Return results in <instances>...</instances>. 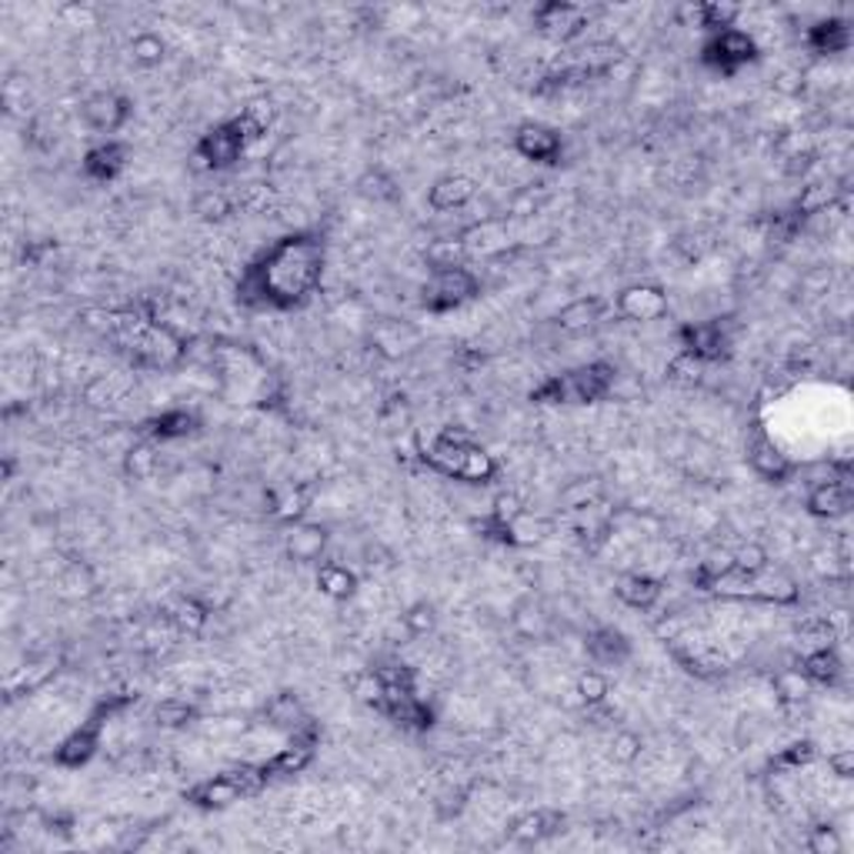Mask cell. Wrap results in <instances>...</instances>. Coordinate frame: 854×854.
<instances>
[{
	"label": "cell",
	"instance_id": "1",
	"mask_svg": "<svg viewBox=\"0 0 854 854\" xmlns=\"http://www.w3.org/2000/svg\"><path fill=\"white\" fill-rule=\"evenodd\" d=\"M327 267L320 231H291L271 241L238 281V304L251 310H294L314 297Z\"/></svg>",
	"mask_w": 854,
	"mask_h": 854
},
{
	"label": "cell",
	"instance_id": "2",
	"mask_svg": "<svg viewBox=\"0 0 854 854\" xmlns=\"http://www.w3.org/2000/svg\"><path fill=\"white\" fill-rule=\"evenodd\" d=\"M117 345L127 351L130 365L140 371H170L184 358V337L160 320H150L137 310H110L107 330Z\"/></svg>",
	"mask_w": 854,
	"mask_h": 854
},
{
	"label": "cell",
	"instance_id": "3",
	"mask_svg": "<svg viewBox=\"0 0 854 854\" xmlns=\"http://www.w3.org/2000/svg\"><path fill=\"white\" fill-rule=\"evenodd\" d=\"M421 461L431 471L467 484H491L500 471L497 457L481 444H474L471 431L461 424H447L434 434L431 444H421Z\"/></svg>",
	"mask_w": 854,
	"mask_h": 854
},
{
	"label": "cell",
	"instance_id": "4",
	"mask_svg": "<svg viewBox=\"0 0 854 854\" xmlns=\"http://www.w3.org/2000/svg\"><path fill=\"white\" fill-rule=\"evenodd\" d=\"M614 381H618V368L611 361H591V365H581V368L545 378L531 391V401L535 404H565V408L598 404L611 394Z\"/></svg>",
	"mask_w": 854,
	"mask_h": 854
},
{
	"label": "cell",
	"instance_id": "5",
	"mask_svg": "<svg viewBox=\"0 0 854 854\" xmlns=\"http://www.w3.org/2000/svg\"><path fill=\"white\" fill-rule=\"evenodd\" d=\"M271 771L267 765H238V768H228V771H218L204 781H198L191 791H188V801L201 811H224L244 798H254L267 788Z\"/></svg>",
	"mask_w": 854,
	"mask_h": 854
},
{
	"label": "cell",
	"instance_id": "6",
	"mask_svg": "<svg viewBox=\"0 0 854 854\" xmlns=\"http://www.w3.org/2000/svg\"><path fill=\"white\" fill-rule=\"evenodd\" d=\"M134 705V698L130 695H107L57 748H54V765L57 768H64V771H81V768H87L94 758H97V751H101V738H104V725L110 721V718H117L120 711H127Z\"/></svg>",
	"mask_w": 854,
	"mask_h": 854
},
{
	"label": "cell",
	"instance_id": "7",
	"mask_svg": "<svg viewBox=\"0 0 854 854\" xmlns=\"http://www.w3.org/2000/svg\"><path fill=\"white\" fill-rule=\"evenodd\" d=\"M481 294V277L467 267H441L428 274V284L421 287V307L434 317L461 310L464 304H471Z\"/></svg>",
	"mask_w": 854,
	"mask_h": 854
},
{
	"label": "cell",
	"instance_id": "8",
	"mask_svg": "<svg viewBox=\"0 0 854 854\" xmlns=\"http://www.w3.org/2000/svg\"><path fill=\"white\" fill-rule=\"evenodd\" d=\"M677 348L695 365L708 368L731 355V330L721 320H688L677 327Z\"/></svg>",
	"mask_w": 854,
	"mask_h": 854
},
{
	"label": "cell",
	"instance_id": "9",
	"mask_svg": "<svg viewBox=\"0 0 854 854\" xmlns=\"http://www.w3.org/2000/svg\"><path fill=\"white\" fill-rule=\"evenodd\" d=\"M758 57H761L758 41L741 28H728L721 34H711L702 48V64L725 74V77H735L741 67L755 64Z\"/></svg>",
	"mask_w": 854,
	"mask_h": 854
},
{
	"label": "cell",
	"instance_id": "10",
	"mask_svg": "<svg viewBox=\"0 0 854 854\" xmlns=\"http://www.w3.org/2000/svg\"><path fill=\"white\" fill-rule=\"evenodd\" d=\"M251 140L241 134L238 120L228 117L214 127H208L198 144H194V157L201 160L204 170H231L234 164H241V157L247 154Z\"/></svg>",
	"mask_w": 854,
	"mask_h": 854
},
{
	"label": "cell",
	"instance_id": "11",
	"mask_svg": "<svg viewBox=\"0 0 854 854\" xmlns=\"http://www.w3.org/2000/svg\"><path fill=\"white\" fill-rule=\"evenodd\" d=\"M134 117V104L130 97L117 94V91H97L81 104V120L87 130L101 134L104 140L117 130H124Z\"/></svg>",
	"mask_w": 854,
	"mask_h": 854
},
{
	"label": "cell",
	"instance_id": "12",
	"mask_svg": "<svg viewBox=\"0 0 854 854\" xmlns=\"http://www.w3.org/2000/svg\"><path fill=\"white\" fill-rule=\"evenodd\" d=\"M535 28L555 41V44H568L574 38L584 34L588 28V11L581 4H571V0H548V4H538L531 14Z\"/></svg>",
	"mask_w": 854,
	"mask_h": 854
},
{
	"label": "cell",
	"instance_id": "13",
	"mask_svg": "<svg viewBox=\"0 0 854 854\" xmlns=\"http://www.w3.org/2000/svg\"><path fill=\"white\" fill-rule=\"evenodd\" d=\"M611 310L624 320H634V324H651V320H661L667 317L671 310V301L664 294V287L657 284H628L618 291V297L611 301Z\"/></svg>",
	"mask_w": 854,
	"mask_h": 854
},
{
	"label": "cell",
	"instance_id": "14",
	"mask_svg": "<svg viewBox=\"0 0 854 854\" xmlns=\"http://www.w3.org/2000/svg\"><path fill=\"white\" fill-rule=\"evenodd\" d=\"M515 150L531 164H548L551 167V164H561V157H565V137L548 124L528 120L515 130Z\"/></svg>",
	"mask_w": 854,
	"mask_h": 854
},
{
	"label": "cell",
	"instance_id": "15",
	"mask_svg": "<svg viewBox=\"0 0 854 854\" xmlns=\"http://www.w3.org/2000/svg\"><path fill=\"white\" fill-rule=\"evenodd\" d=\"M81 170H84V178L91 184H114L127 170V147L120 140H114V137L97 140L81 157Z\"/></svg>",
	"mask_w": 854,
	"mask_h": 854
},
{
	"label": "cell",
	"instance_id": "16",
	"mask_svg": "<svg viewBox=\"0 0 854 854\" xmlns=\"http://www.w3.org/2000/svg\"><path fill=\"white\" fill-rule=\"evenodd\" d=\"M201 431V418L191 408H167L144 421V437L154 444H170V441H188Z\"/></svg>",
	"mask_w": 854,
	"mask_h": 854
},
{
	"label": "cell",
	"instance_id": "17",
	"mask_svg": "<svg viewBox=\"0 0 854 854\" xmlns=\"http://www.w3.org/2000/svg\"><path fill=\"white\" fill-rule=\"evenodd\" d=\"M808 515L811 518H824V521H834V518H844L851 510V484L847 477H827V481H818L811 491H808Z\"/></svg>",
	"mask_w": 854,
	"mask_h": 854
},
{
	"label": "cell",
	"instance_id": "18",
	"mask_svg": "<svg viewBox=\"0 0 854 854\" xmlns=\"http://www.w3.org/2000/svg\"><path fill=\"white\" fill-rule=\"evenodd\" d=\"M477 194V181L467 178V175H444L437 178L431 188H428V208L434 214H451V211H461L474 201Z\"/></svg>",
	"mask_w": 854,
	"mask_h": 854
},
{
	"label": "cell",
	"instance_id": "19",
	"mask_svg": "<svg viewBox=\"0 0 854 854\" xmlns=\"http://www.w3.org/2000/svg\"><path fill=\"white\" fill-rule=\"evenodd\" d=\"M614 594L631 611H654L657 601L664 598V584L654 574H647V571H631V574L618 578Z\"/></svg>",
	"mask_w": 854,
	"mask_h": 854
},
{
	"label": "cell",
	"instance_id": "20",
	"mask_svg": "<svg viewBox=\"0 0 854 854\" xmlns=\"http://www.w3.org/2000/svg\"><path fill=\"white\" fill-rule=\"evenodd\" d=\"M584 651L588 657L598 664V667H621L628 657H631V637L621 631V628H594L584 641Z\"/></svg>",
	"mask_w": 854,
	"mask_h": 854
},
{
	"label": "cell",
	"instance_id": "21",
	"mask_svg": "<svg viewBox=\"0 0 854 854\" xmlns=\"http://www.w3.org/2000/svg\"><path fill=\"white\" fill-rule=\"evenodd\" d=\"M748 464L755 467L758 477H765V481H771V484H784V481L794 474L791 457H788L774 441H768L765 434H758V437L748 444Z\"/></svg>",
	"mask_w": 854,
	"mask_h": 854
},
{
	"label": "cell",
	"instance_id": "22",
	"mask_svg": "<svg viewBox=\"0 0 854 854\" xmlns=\"http://www.w3.org/2000/svg\"><path fill=\"white\" fill-rule=\"evenodd\" d=\"M608 314H611V301H608V297L584 294V297H574V301H568V304H565V307L555 314V324H558L561 330H571V334H578V330H588V327L601 324Z\"/></svg>",
	"mask_w": 854,
	"mask_h": 854
},
{
	"label": "cell",
	"instance_id": "23",
	"mask_svg": "<svg viewBox=\"0 0 854 854\" xmlns=\"http://www.w3.org/2000/svg\"><path fill=\"white\" fill-rule=\"evenodd\" d=\"M841 671H844V664H841V657H837V651H834L831 644H818V647L808 651V654L801 657V664H798V674L808 681V685H821V688L837 685Z\"/></svg>",
	"mask_w": 854,
	"mask_h": 854
},
{
	"label": "cell",
	"instance_id": "24",
	"mask_svg": "<svg viewBox=\"0 0 854 854\" xmlns=\"http://www.w3.org/2000/svg\"><path fill=\"white\" fill-rule=\"evenodd\" d=\"M804 44L811 48V54L827 57V54H844L851 48V24L841 18H827L808 28Z\"/></svg>",
	"mask_w": 854,
	"mask_h": 854
},
{
	"label": "cell",
	"instance_id": "25",
	"mask_svg": "<svg viewBox=\"0 0 854 854\" xmlns=\"http://www.w3.org/2000/svg\"><path fill=\"white\" fill-rule=\"evenodd\" d=\"M565 824V814L561 811H551V808H538L525 818H518L515 824H510V837L521 841V844H538V841H548L561 831Z\"/></svg>",
	"mask_w": 854,
	"mask_h": 854
},
{
	"label": "cell",
	"instance_id": "26",
	"mask_svg": "<svg viewBox=\"0 0 854 854\" xmlns=\"http://www.w3.org/2000/svg\"><path fill=\"white\" fill-rule=\"evenodd\" d=\"M317 591L330 601H348L358 591V574L340 561H324L317 568Z\"/></svg>",
	"mask_w": 854,
	"mask_h": 854
},
{
	"label": "cell",
	"instance_id": "27",
	"mask_svg": "<svg viewBox=\"0 0 854 854\" xmlns=\"http://www.w3.org/2000/svg\"><path fill=\"white\" fill-rule=\"evenodd\" d=\"M264 718H267L271 728H281V731H291V735H294L304 721H310L307 711H304V705H301V698L291 695V692L274 695V698L267 702V708H264Z\"/></svg>",
	"mask_w": 854,
	"mask_h": 854
},
{
	"label": "cell",
	"instance_id": "28",
	"mask_svg": "<svg viewBox=\"0 0 854 854\" xmlns=\"http://www.w3.org/2000/svg\"><path fill=\"white\" fill-rule=\"evenodd\" d=\"M324 545H327V531L320 525H301L287 535V555L301 565L307 561H320L324 555Z\"/></svg>",
	"mask_w": 854,
	"mask_h": 854
},
{
	"label": "cell",
	"instance_id": "29",
	"mask_svg": "<svg viewBox=\"0 0 854 854\" xmlns=\"http://www.w3.org/2000/svg\"><path fill=\"white\" fill-rule=\"evenodd\" d=\"M170 624H175L181 634H201L204 628H208V621H211V611H208V604L201 601V598H181V601H175V608H170Z\"/></svg>",
	"mask_w": 854,
	"mask_h": 854
},
{
	"label": "cell",
	"instance_id": "30",
	"mask_svg": "<svg viewBox=\"0 0 854 854\" xmlns=\"http://www.w3.org/2000/svg\"><path fill=\"white\" fill-rule=\"evenodd\" d=\"M574 695L584 708H601L611 695V681L601 667H588L584 674H578L574 681Z\"/></svg>",
	"mask_w": 854,
	"mask_h": 854
},
{
	"label": "cell",
	"instance_id": "31",
	"mask_svg": "<svg viewBox=\"0 0 854 854\" xmlns=\"http://www.w3.org/2000/svg\"><path fill=\"white\" fill-rule=\"evenodd\" d=\"M154 721L167 731H178V728H188L198 721V708L184 698H167L154 708Z\"/></svg>",
	"mask_w": 854,
	"mask_h": 854
},
{
	"label": "cell",
	"instance_id": "32",
	"mask_svg": "<svg viewBox=\"0 0 854 854\" xmlns=\"http://www.w3.org/2000/svg\"><path fill=\"white\" fill-rule=\"evenodd\" d=\"M164 54H167V44H164V38H160V34H154V31H140V34H134V41H130V57H134V64H137V67L154 71V67H160V64H164Z\"/></svg>",
	"mask_w": 854,
	"mask_h": 854
},
{
	"label": "cell",
	"instance_id": "33",
	"mask_svg": "<svg viewBox=\"0 0 854 854\" xmlns=\"http://www.w3.org/2000/svg\"><path fill=\"white\" fill-rule=\"evenodd\" d=\"M154 471H157V447H154V441L130 444V447L124 451V474H127V477L147 481Z\"/></svg>",
	"mask_w": 854,
	"mask_h": 854
},
{
	"label": "cell",
	"instance_id": "34",
	"mask_svg": "<svg viewBox=\"0 0 854 854\" xmlns=\"http://www.w3.org/2000/svg\"><path fill=\"white\" fill-rule=\"evenodd\" d=\"M234 208H238L234 198L224 194V191H204V194L194 198V214H198L201 221H208V224L228 221V218L234 214Z\"/></svg>",
	"mask_w": 854,
	"mask_h": 854
},
{
	"label": "cell",
	"instance_id": "35",
	"mask_svg": "<svg viewBox=\"0 0 854 854\" xmlns=\"http://www.w3.org/2000/svg\"><path fill=\"white\" fill-rule=\"evenodd\" d=\"M738 8L735 4H718V0H711V4H702L698 8V24H702V31L711 38V34H721V31H728V28H738L735 21H738Z\"/></svg>",
	"mask_w": 854,
	"mask_h": 854
},
{
	"label": "cell",
	"instance_id": "36",
	"mask_svg": "<svg viewBox=\"0 0 854 854\" xmlns=\"http://www.w3.org/2000/svg\"><path fill=\"white\" fill-rule=\"evenodd\" d=\"M464 257H467V247H464L461 238H444V241H434V244L428 247V264H431V271L457 267V264H464Z\"/></svg>",
	"mask_w": 854,
	"mask_h": 854
},
{
	"label": "cell",
	"instance_id": "37",
	"mask_svg": "<svg viewBox=\"0 0 854 854\" xmlns=\"http://www.w3.org/2000/svg\"><path fill=\"white\" fill-rule=\"evenodd\" d=\"M401 624L408 628L411 637H428V634L437 628V611H434V604H428V601H414V604L401 614Z\"/></svg>",
	"mask_w": 854,
	"mask_h": 854
},
{
	"label": "cell",
	"instance_id": "38",
	"mask_svg": "<svg viewBox=\"0 0 854 854\" xmlns=\"http://www.w3.org/2000/svg\"><path fill=\"white\" fill-rule=\"evenodd\" d=\"M814 755H818L814 741H794V745L781 748L771 765L781 768V771H801V768H808L814 761Z\"/></svg>",
	"mask_w": 854,
	"mask_h": 854
},
{
	"label": "cell",
	"instance_id": "39",
	"mask_svg": "<svg viewBox=\"0 0 854 854\" xmlns=\"http://www.w3.org/2000/svg\"><path fill=\"white\" fill-rule=\"evenodd\" d=\"M358 191H361L365 198H371V201H394V198H398L394 181H391L388 175H381V170H371V175H365L361 184H358Z\"/></svg>",
	"mask_w": 854,
	"mask_h": 854
},
{
	"label": "cell",
	"instance_id": "40",
	"mask_svg": "<svg viewBox=\"0 0 854 854\" xmlns=\"http://www.w3.org/2000/svg\"><path fill=\"white\" fill-rule=\"evenodd\" d=\"M731 555H735V571H741V574H758V571L768 568V551L755 541L745 545L741 551H731Z\"/></svg>",
	"mask_w": 854,
	"mask_h": 854
},
{
	"label": "cell",
	"instance_id": "41",
	"mask_svg": "<svg viewBox=\"0 0 854 854\" xmlns=\"http://www.w3.org/2000/svg\"><path fill=\"white\" fill-rule=\"evenodd\" d=\"M611 755L621 765H634L641 758V738L634 731H618L614 741H611Z\"/></svg>",
	"mask_w": 854,
	"mask_h": 854
},
{
	"label": "cell",
	"instance_id": "42",
	"mask_svg": "<svg viewBox=\"0 0 854 854\" xmlns=\"http://www.w3.org/2000/svg\"><path fill=\"white\" fill-rule=\"evenodd\" d=\"M808 847L814 854H834V851H841V837H837V831L831 824H818L808 834Z\"/></svg>",
	"mask_w": 854,
	"mask_h": 854
},
{
	"label": "cell",
	"instance_id": "43",
	"mask_svg": "<svg viewBox=\"0 0 854 854\" xmlns=\"http://www.w3.org/2000/svg\"><path fill=\"white\" fill-rule=\"evenodd\" d=\"M827 768H831V774H837V778H851L854 774V751L851 748H841L837 755H827Z\"/></svg>",
	"mask_w": 854,
	"mask_h": 854
}]
</instances>
